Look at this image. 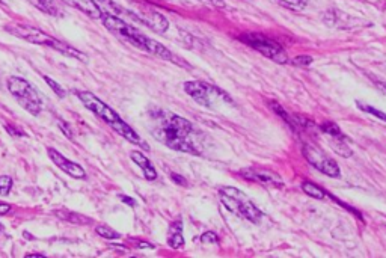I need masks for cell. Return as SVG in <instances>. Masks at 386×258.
<instances>
[{"label": "cell", "instance_id": "cell-32", "mask_svg": "<svg viewBox=\"0 0 386 258\" xmlns=\"http://www.w3.org/2000/svg\"><path fill=\"white\" fill-rule=\"evenodd\" d=\"M11 211V205L6 202H0V216H5Z\"/></svg>", "mask_w": 386, "mask_h": 258}, {"label": "cell", "instance_id": "cell-38", "mask_svg": "<svg viewBox=\"0 0 386 258\" xmlns=\"http://www.w3.org/2000/svg\"><path fill=\"white\" fill-rule=\"evenodd\" d=\"M379 86H380L382 89H385V91H386V83H379Z\"/></svg>", "mask_w": 386, "mask_h": 258}, {"label": "cell", "instance_id": "cell-17", "mask_svg": "<svg viewBox=\"0 0 386 258\" xmlns=\"http://www.w3.org/2000/svg\"><path fill=\"white\" fill-rule=\"evenodd\" d=\"M95 3H97V6L100 8V11L103 12V14H107V15H113V17H119L121 18V15L122 14H127V15H130V17H134V14H131V12H128V11H125L122 6H119L117 2H113V0H94Z\"/></svg>", "mask_w": 386, "mask_h": 258}, {"label": "cell", "instance_id": "cell-13", "mask_svg": "<svg viewBox=\"0 0 386 258\" xmlns=\"http://www.w3.org/2000/svg\"><path fill=\"white\" fill-rule=\"evenodd\" d=\"M130 157H131V160L142 169L144 177H145L148 181L157 180V171H155V168L152 166V163L149 162L148 157H145L144 153H141V151H131V153H130Z\"/></svg>", "mask_w": 386, "mask_h": 258}, {"label": "cell", "instance_id": "cell-27", "mask_svg": "<svg viewBox=\"0 0 386 258\" xmlns=\"http://www.w3.org/2000/svg\"><path fill=\"white\" fill-rule=\"evenodd\" d=\"M284 6L290 8V9H294V11H300L303 8H306L308 5V0H279Z\"/></svg>", "mask_w": 386, "mask_h": 258}, {"label": "cell", "instance_id": "cell-21", "mask_svg": "<svg viewBox=\"0 0 386 258\" xmlns=\"http://www.w3.org/2000/svg\"><path fill=\"white\" fill-rule=\"evenodd\" d=\"M56 214L59 216L60 219L68 221V222H73V224L89 225L90 222H92L89 218H86V216H82V214H77V213H71V211H66V210H63V211H56Z\"/></svg>", "mask_w": 386, "mask_h": 258}, {"label": "cell", "instance_id": "cell-26", "mask_svg": "<svg viewBox=\"0 0 386 258\" xmlns=\"http://www.w3.org/2000/svg\"><path fill=\"white\" fill-rule=\"evenodd\" d=\"M12 187V178L8 175H2L0 177V197H6L11 192Z\"/></svg>", "mask_w": 386, "mask_h": 258}, {"label": "cell", "instance_id": "cell-36", "mask_svg": "<svg viewBox=\"0 0 386 258\" xmlns=\"http://www.w3.org/2000/svg\"><path fill=\"white\" fill-rule=\"evenodd\" d=\"M26 258H46V255H42V254H28Z\"/></svg>", "mask_w": 386, "mask_h": 258}, {"label": "cell", "instance_id": "cell-31", "mask_svg": "<svg viewBox=\"0 0 386 258\" xmlns=\"http://www.w3.org/2000/svg\"><path fill=\"white\" fill-rule=\"evenodd\" d=\"M171 180L175 181L179 186H187V180H186L184 177L178 175V174H171Z\"/></svg>", "mask_w": 386, "mask_h": 258}, {"label": "cell", "instance_id": "cell-6", "mask_svg": "<svg viewBox=\"0 0 386 258\" xmlns=\"http://www.w3.org/2000/svg\"><path fill=\"white\" fill-rule=\"evenodd\" d=\"M238 39L244 44H247L249 47H252L254 50L260 52L263 56L271 59L276 63H287L288 62V56L285 53V49L275 39L268 38L263 33H244L240 35Z\"/></svg>", "mask_w": 386, "mask_h": 258}, {"label": "cell", "instance_id": "cell-24", "mask_svg": "<svg viewBox=\"0 0 386 258\" xmlns=\"http://www.w3.org/2000/svg\"><path fill=\"white\" fill-rule=\"evenodd\" d=\"M95 232L100 235V237H103V239H106V240H117L121 237V234L117 232L113 228H110V227H106V225H98L97 228H95Z\"/></svg>", "mask_w": 386, "mask_h": 258}, {"label": "cell", "instance_id": "cell-1", "mask_svg": "<svg viewBox=\"0 0 386 258\" xmlns=\"http://www.w3.org/2000/svg\"><path fill=\"white\" fill-rule=\"evenodd\" d=\"M151 133L160 143L179 153L201 154V148L195 141V127L189 119L166 111H154L151 112Z\"/></svg>", "mask_w": 386, "mask_h": 258}, {"label": "cell", "instance_id": "cell-33", "mask_svg": "<svg viewBox=\"0 0 386 258\" xmlns=\"http://www.w3.org/2000/svg\"><path fill=\"white\" fill-rule=\"evenodd\" d=\"M134 242V246H138V248H147V249H154V245H151L148 242H138V240H133Z\"/></svg>", "mask_w": 386, "mask_h": 258}, {"label": "cell", "instance_id": "cell-29", "mask_svg": "<svg viewBox=\"0 0 386 258\" xmlns=\"http://www.w3.org/2000/svg\"><path fill=\"white\" fill-rule=\"evenodd\" d=\"M201 242L202 243H219V237H217V234L216 232H213V231H206L202 235H201Z\"/></svg>", "mask_w": 386, "mask_h": 258}, {"label": "cell", "instance_id": "cell-15", "mask_svg": "<svg viewBox=\"0 0 386 258\" xmlns=\"http://www.w3.org/2000/svg\"><path fill=\"white\" fill-rule=\"evenodd\" d=\"M65 2H68L70 5H73L74 8H77L79 11H82L85 15L94 20H101L103 17V12L100 11V8L94 0H65Z\"/></svg>", "mask_w": 386, "mask_h": 258}, {"label": "cell", "instance_id": "cell-8", "mask_svg": "<svg viewBox=\"0 0 386 258\" xmlns=\"http://www.w3.org/2000/svg\"><path fill=\"white\" fill-rule=\"evenodd\" d=\"M302 154L308 160V163H311L317 171H320L322 174L330 177V178H339L341 177V171H339L338 163L333 159H330L325 151L317 148L315 145L303 143Z\"/></svg>", "mask_w": 386, "mask_h": 258}, {"label": "cell", "instance_id": "cell-11", "mask_svg": "<svg viewBox=\"0 0 386 258\" xmlns=\"http://www.w3.org/2000/svg\"><path fill=\"white\" fill-rule=\"evenodd\" d=\"M47 153H49L50 160L59 168L60 171L68 174V175L73 177V178H85L86 174H85V169H83L80 165H77V163L68 160L63 154H60L59 151H56L55 148H49Z\"/></svg>", "mask_w": 386, "mask_h": 258}, {"label": "cell", "instance_id": "cell-22", "mask_svg": "<svg viewBox=\"0 0 386 258\" xmlns=\"http://www.w3.org/2000/svg\"><path fill=\"white\" fill-rule=\"evenodd\" d=\"M344 141H346V139H333V141H332V149H333L336 154H339L341 157L347 159V157H352V156H353V151L350 149V146L344 142Z\"/></svg>", "mask_w": 386, "mask_h": 258}, {"label": "cell", "instance_id": "cell-12", "mask_svg": "<svg viewBox=\"0 0 386 258\" xmlns=\"http://www.w3.org/2000/svg\"><path fill=\"white\" fill-rule=\"evenodd\" d=\"M134 17H136V20L142 22L144 25H147L148 28H151L157 33H165L169 29V22L160 12L151 11V12H145V14H138Z\"/></svg>", "mask_w": 386, "mask_h": 258}, {"label": "cell", "instance_id": "cell-30", "mask_svg": "<svg viewBox=\"0 0 386 258\" xmlns=\"http://www.w3.org/2000/svg\"><path fill=\"white\" fill-rule=\"evenodd\" d=\"M58 127H59L60 130L63 132V135H65L68 139H73V138H74L73 130H71V127L68 125V122H66V121H63V119H58Z\"/></svg>", "mask_w": 386, "mask_h": 258}, {"label": "cell", "instance_id": "cell-20", "mask_svg": "<svg viewBox=\"0 0 386 258\" xmlns=\"http://www.w3.org/2000/svg\"><path fill=\"white\" fill-rule=\"evenodd\" d=\"M320 130L327 135V136H332V139H346V135L341 132L339 125L333 121H326L320 125Z\"/></svg>", "mask_w": 386, "mask_h": 258}, {"label": "cell", "instance_id": "cell-18", "mask_svg": "<svg viewBox=\"0 0 386 258\" xmlns=\"http://www.w3.org/2000/svg\"><path fill=\"white\" fill-rule=\"evenodd\" d=\"M50 49L59 52V53L65 55V56L73 57V59H79V60H83V62L88 60V56L85 53H82L80 50H77V49H74V47H71V46H68L65 42H62V41L56 39V38H55V41H53V44H52Z\"/></svg>", "mask_w": 386, "mask_h": 258}, {"label": "cell", "instance_id": "cell-19", "mask_svg": "<svg viewBox=\"0 0 386 258\" xmlns=\"http://www.w3.org/2000/svg\"><path fill=\"white\" fill-rule=\"evenodd\" d=\"M302 190L311 197V198H315V200H325L327 198V193L325 189H322L320 186H317L315 183H311V181H303L302 183Z\"/></svg>", "mask_w": 386, "mask_h": 258}, {"label": "cell", "instance_id": "cell-23", "mask_svg": "<svg viewBox=\"0 0 386 258\" xmlns=\"http://www.w3.org/2000/svg\"><path fill=\"white\" fill-rule=\"evenodd\" d=\"M356 106L362 111V112H367V114L373 115V116H376V118H379L380 121H383L386 122V114L385 112H382V111H379V109H376L374 106H371V104H367V103H364V101H356Z\"/></svg>", "mask_w": 386, "mask_h": 258}, {"label": "cell", "instance_id": "cell-7", "mask_svg": "<svg viewBox=\"0 0 386 258\" xmlns=\"http://www.w3.org/2000/svg\"><path fill=\"white\" fill-rule=\"evenodd\" d=\"M101 22H103V25L106 26V29L110 30L115 36H118L119 39H122V41L131 44L133 47H138V49H141V50L145 52L148 36H145L142 32H139L134 26L125 23V22H124L122 18H119V17L107 15V14H103Z\"/></svg>", "mask_w": 386, "mask_h": 258}, {"label": "cell", "instance_id": "cell-5", "mask_svg": "<svg viewBox=\"0 0 386 258\" xmlns=\"http://www.w3.org/2000/svg\"><path fill=\"white\" fill-rule=\"evenodd\" d=\"M184 91L186 94H189L198 104L204 106V107H214L217 101H226L230 104H233L231 97L222 91L220 88L214 85H208L199 80H190L184 83Z\"/></svg>", "mask_w": 386, "mask_h": 258}, {"label": "cell", "instance_id": "cell-16", "mask_svg": "<svg viewBox=\"0 0 386 258\" xmlns=\"http://www.w3.org/2000/svg\"><path fill=\"white\" fill-rule=\"evenodd\" d=\"M168 245L172 249H181L184 246V237H183V221L177 219L171 224L168 231Z\"/></svg>", "mask_w": 386, "mask_h": 258}, {"label": "cell", "instance_id": "cell-10", "mask_svg": "<svg viewBox=\"0 0 386 258\" xmlns=\"http://www.w3.org/2000/svg\"><path fill=\"white\" fill-rule=\"evenodd\" d=\"M238 175L247 181H254V183L263 184V186H270V187H284L285 186V183L279 174H276L275 171H268V169L247 168V169L238 171Z\"/></svg>", "mask_w": 386, "mask_h": 258}, {"label": "cell", "instance_id": "cell-28", "mask_svg": "<svg viewBox=\"0 0 386 258\" xmlns=\"http://www.w3.org/2000/svg\"><path fill=\"white\" fill-rule=\"evenodd\" d=\"M312 57L308 56V55H300V56H296L293 59V63L296 65V67H309L311 63H312Z\"/></svg>", "mask_w": 386, "mask_h": 258}, {"label": "cell", "instance_id": "cell-9", "mask_svg": "<svg viewBox=\"0 0 386 258\" xmlns=\"http://www.w3.org/2000/svg\"><path fill=\"white\" fill-rule=\"evenodd\" d=\"M5 30L20 39H25L30 44H36V46H44V47H52L55 38L46 32H42L41 29L30 26V25H8L5 26Z\"/></svg>", "mask_w": 386, "mask_h": 258}, {"label": "cell", "instance_id": "cell-37", "mask_svg": "<svg viewBox=\"0 0 386 258\" xmlns=\"http://www.w3.org/2000/svg\"><path fill=\"white\" fill-rule=\"evenodd\" d=\"M3 231H5V227H3V225H2V222H0V235L3 234Z\"/></svg>", "mask_w": 386, "mask_h": 258}, {"label": "cell", "instance_id": "cell-34", "mask_svg": "<svg viewBox=\"0 0 386 258\" xmlns=\"http://www.w3.org/2000/svg\"><path fill=\"white\" fill-rule=\"evenodd\" d=\"M119 198H121V201H122V202H125V204H128V205H131V207H134V205H136L134 200H131V198H128V197L119 195Z\"/></svg>", "mask_w": 386, "mask_h": 258}, {"label": "cell", "instance_id": "cell-4", "mask_svg": "<svg viewBox=\"0 0 386 258\" xmlns=\"http://www.w3.org/2000/svg\"><path fill=\"white\" fill-rule=\"evenodd\" d=\"M8 91L15 97V100L20 103L21 107H25L30 115L36 116L42 111V101L36 92V89L30 85L28 80L11 76L8 77Z\"/></svg>", "mask_w": 386, "mask_h": 258}, {"label": "cell", "instance_id": "cell-2", "mask_svg": "<svg viewBox=\"0 0 386 258\" xmlns=\"http://www.w3.org/2000/svg\"><path fill=\"white\" fill-rule=\"evenodd\" d=\"M77 97H79L80 103L88 111H90L94 115H97L100 119H103L107 125H110L125 141H128L130 143H134V145H142L145 149H148V145H147V142L142 141V138L138 135V132L133 130L110 106H107L104 101H101L97 95H94L89 91H79Z\"/></svg>", "mask_w": 386, "mask_h": 258}, {"label": "cell", "instance_id": "cell-25", "mask_svg": "<svg viewBox=\"0 0 386 258\" xmlns=\"http://www.w3.org/2000/svg\"><path fill=\"white\" fill-rule=\"evenodd\" d=\"M44 80H46V83H47V85L52 88V91H53V92H55L59 98H65V97H66V91H65V89H63V88H62L58 82H55L52 77L44 76Z\"/></svg>", "mask_w": 386, "mask_h": 258}, {"label": "cell", "instance_id": "cell-39", "mask_svg": "<svg viewBox=\"0 0 386 258\" xmlns=\"http://www.w3.org/2000/svg\"><path fill=\"white\" fill-rule=\"evenodd\" d=\"M0 2H5V0H0Z\"/></svg>", "mask_w": 386, "mask_h": 258}, {"label": "cell", "instance_id": "cell-3", "mask_svg": "<svg viewBox=\"0 0 386 258\" xmlns=\"http://www.w3.org/2000/svg\"><path fill=\"white\" fill-rule=\"evenodd\" d=\"M219 198L222 201V204L225 205L226 210H230L231 213L237 214L240 218H243L247 222L252 224H260L263 219V213L261 210L247 198V195L244 192H241L240 189L236 187H222L219 190Z\"/></svg>", "mask_w": 386, "mask_h": 258}, {"label": "cell", "instance_id": "cell-14", "mask_svg": "<svg viewBox=\"0 0 386 258\" xmlns=\"http://www.w3.org/2000/svg\"><path fill=\"white\" fill-rule=\"evenodd\" d=\"M28 2L47 15H53V17L63 15V6L59 0H28Z\"/></svg>", "mask_w": 386, "mask_h": 258}, {"label": "cell", "instance_id": "cell-35", "mask_svg": "<svg viewBox=\"0 0 386 258\" xmlns=\"http://www.w3.org/2000/svg\"><path fill=\"white\" fill-rule=\"evenodd\" d=\"M6 130H8V132H9V133H11V135H14V136H20V138H21V136H23V133H21V132H17V130H15V128H11V127H9V125H8V127H6Z\"/></svg>", "mask_w": 386, "mask_h": 258}]
</instances>
